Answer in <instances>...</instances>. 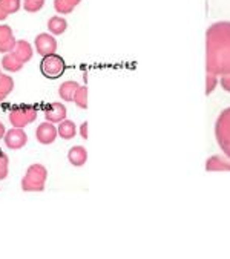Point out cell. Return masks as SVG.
Here are the masks:
<instances>
[{"instance_id": "d6986e66", "label": "cell", "mask_w": 230, "mask_h": 259, "mask_svg": "<svg viewBox=\"0 0 230 259\" xmlns=\"http://www.w3.org/2000/svg\"><path fill=\"white\" fill-rule=\"evenodd\" d=\"M8 164H10L8 155L4 150H0V181L8 177Z\"/></svg>"}, {"instance_id": "7402d4cb", "label": "cell", "mask_w": 230, "mask_h": 259, "mask_svg": "<svg viewBox=\"0 0 230 259\" xmlns=\"http://www.w3.org/2000/svg\"><path fill=\"white\" fill-rule=\"evenodd\" d=\"M8 16H10V14H8V13H7V11L2 8V7H0V22H4V20L8 17Z\"/></svg>"}, {"instance_id": "ffe728a7", "label": "cell", "mask_w": 230, "mask_h": 259, "mask_svg": "<svg viewBox=\"0 0 230 259\" xmlns=\"http://www.w3.org/2000/svg\"><path fill=\"white\" fill-rule=\"evenodd\" d=\"M0 86H2L8 94H11L13 89H14V80H13L10 75L2 74V75H0Z\"/></svg>"}, {"instance_id": "d4e9b609", "label": "cell", "mask_w": 230, "mask_h": 259, "mask_svg": "<svg viewBox=\"0 0 230 259\" xmlns=\"http://www.w3.org/2000/svg\"><path fill=\"white\" fill-rule=\"evenodd\" d=\"M0 75H2V71H0Z\"/></svg>"}, {"instance_id": "7a4b0ae2", "label": "cell", "mask_w": 230, "mask_h": 259, "mask_svg": "<svg viewBox=\"0 0 230 259\" xmlns=\"http://www.w3.org/2000/svg\"><path fill=\"white\" fill-rule=\"evenodd\" d=\"M37 118V108L32 105H17L10 111V123L13 127L23 129Z\"/></svg>"}, {"instance_id": "8fae6325", "label": "cell", "mask_w": 230, "mask_h": 259, "mask_svg": "<svg viewBox=\"0 0 230 259\" xmlns=\"http://www.w3.org/2000/svg\"><path fill=\"white\" fill-rule=\"evenodd\" d=\"M80 89L77 81H65L60 88H59V95L62 100L65 101H74L77 91Z\"/></svg>"}, {"instance_id": "ac0fdd59", "label": "cell", "mask_w": 230, "mask_h": 259, "mask_svg": "<svg viewBox=\"0 0 230 259\" xmlns=\"http://www.w3.org/2000/svg\"><path fill=\"white\" fill-rule=\"evenodd\" d=\"M74 103L80 108V109H86L88 108V89L86 86L85 88H80L75 94V98H74Z\"/></svg>"}, {"instance_id": "8992f818", "label": "cell", "mask_w": 230, "mask_h": 259, "mask_svg": "<svg viewBox=\"0 0 230 259\" xmlns=\"http://www.w3.org/2000/svg\"><path fill=\"white\" fill-rule=\"evenodd\" d=\"M59 135V131L54 126V123L51 121H45L42 124H39L37 131H35V138L40 144H52Z\"/></svg>"}, {"instance_id": "3957f363", "label": "cell", "mask_w": 230, "mask_h": 259, "mask_svg": "<svg viewBox=\"0 0 230 259\" xmlns=\"http://www.w3.org/2000/svg\"><path fill=\"white\" fill-rule=\"evenodd\" d=\"M65 69H66L65 60L60 56H57V54H51V56L43 57V60L40 63L42 74L46 78H49V80H55V78L62 77L63 72H65Z\"/></svg>"}, {"instance_id": "9a60e30c", "label": "cell", "mask_w": 230, "mask_h": 259, "mask_svg": "<svg viewBox=\"0 0 230 259\" xmlns=\"http://www.w3.org/2000/svg\"><path fill=\"white\" fill-rule=\"evenodd\" d=\"M57 131H59V135H60V138H63V140H72V138L75 137V134H77L75 124H74L72 121H69V120H63V121L60 123V126L57 127Z\"/></svg>"}, {"instance_id": "4fadbf2b", "label": "cell", "mask_w": 230, "mask_h": 259, "mask_svg": "<svg viewBox=\"0 0 230 259\" xmlns=\"http://www.w3.org/2000/svg\"><path fill=\"white\" fill-rule=\"evenodd\" d=\"M68 28V23L63 17H59V16H54L48 20V31L52 34V35H60L66 31Z\"/></svg>"}, {"instance_id": "ba28073f", "label": "cell", "mask_w": 230, "mask_h": 259, "mask_svg": "<svg viewBox=\"0 0 230 259\" xmlns=\"http://www.w3.org/2000/svg\"><path fill=\"white\" fill-rule=\"evenodd\" d=\"M45 118L51 123H62L63 120H66V108L62 103H51L45 109Z\"/></svg>"}, {"instance_id": "7c38bea8", "label": "cell", "mask_w": 230, "mask_h": 259, "mask_svg": "<svg viewBox=\"0 0 230 259\" xmlns=\"http://www.w3.org/2000/svg\"><path fill=\"white\" fill-rule=\"evenodd\" d=\"M0 66H2V68H4L5 71H8V72H19V71L23 68V63H22L13 53H8V54L4 56Z\"/></svg>"}, {"instance_id": "277c9868", "label": "cell", "mask_w": 230, "mask_h": 259, "mask_svg": "<svg viewBox=\"0 0 230 259\" xmlns=\"http://www.w3.org/2000/svg\"><path fill=\"white\" fill-rule=\"evenodd\" d=\"M4 141H5V146L11 150H19L22 147L26 146L28 143V135L23 129H19V127H14V129H10L7 131L5 137H4Z\"/></svg>"}, {"instance_id": "44dd1931", "label": "cell", "mask_w": 230, "mask_h": 259, "mask_svg": "<svg viewBox=\"0 0 230 259\" xmlns=\"http://www.w3.org/2000/svg\"><path fill=\"white\" fill-rule=\"evenodd\" d=\"M80 135H82L85 140H88V123H86V121L80 126Z\"/></svg>"}, {"instance_id": "cb8c5ba5", "label": "cell", "mask_w": 230, "mask_h": 259, "mask_svg": "<svg viewBox=\"0 0 230 259\" xmlns=\"http://www.w3.org/2000/svg\"><path fill=\"white\" fill-rule=\"evenodd\" d=\"M5 134H7V129H5V124L0 121V140H4V137H5Z\"/></svg>"}, {"instance_id": "e0dca14e", "label": "cell", "mask_w": 230, "mask_h": 259, "mask_svg": "<svg viewBox=\"0 0 230 259\" xmlns=\"http://www.w3.org/2000/svg\"><path fill=\"white\" fill-rule=\"evenodd\" d=\"M22 7L26 13H39L45 7V0H23Z\"/></svg>"}, {"instance_id": "603a6c76", "label": "cell", "mask_w": 230, "mask_h": 259, "mask_svg": "<svg viewBox=\"0 0 230 259\" xmlns=\"http://www.w3.org/2000/svg\"><path fill=\"white\" fill-rule=\"evenodd\" d=\"M8 95H10V94H8V92H7V91L2 88V86H0V101H4V100L8 97Z\"/></svg>"}, {"instance_id": "9c48e42d", "label": "cell", "mask_w": 230, "mask_h": 259, "mask_svg": "<svg viewBox=\"0 0 230 259\" xmlns=\"http://www.w3.org/2000/svg\"><path fill=\"white\" fill-rule=\"evenodd\" d=\"M13 54L25 65V63H28L32 59L34 51H32V46H31L29 41H26V40H17L16 48L13 51Z\"/></svg>"}, {"instance_id": "5b68a950", "label": "cell", "mask_w": 230, "mask_h": 259, "mask_svg": "<svg viewBox=\"0 0 230 259\" xmlns=\"http://www.w3.org/2000/svg\"><path fill=\"white\" fill-rule=\"evenodd\" d=\"M35 51L42 56V57H46V56H51V54H55V49H57V41L55 38L51 35V34H46V32H42L35 37Z\"/></svg>"}, {"instance_id": "52a82bcc", "label": "cell", "mask_w": 230, "mask_h": 259, "mask_svg": "<svg viewBox=\"0 0 230 259\" xmlns=\"http://www.w3.org/2000/svg\"><path fill=\"white\" fill-rule=\"evenodd\" d=\"M16 37L8 25H0V54H8L13 53L16 48Z\"/></svg>"}, {"instance_id": "6da1fadb", "label": "cell", "mask_w": 230, "mask_h": 259, "mask_svg": "<svg viewBox=\"0 0 230 259\" xmlns=\"http://www.w3.org/2000/svg\"><path fill=\"white\" fill-rule=\"evenodd\" d=\"M48 178V170L42 164H31L22 180V190L25 192H42Z\"/></svg>"}, {"instance_id": "30bf717a", "label": "cell", "mask_w": 230, "mask_h": 259, "mask_svg": "<svg viewBox=\"0 0 230 259\" xmlns=\"http://www.w3.org/2000/svg\"><path fill=\"white\" fill-rule=\"evenodd\" d=\"M68 160H69V163L72 166H77V167L83 166L86 163V160H88V152H86V149L82 147V146H74L68 152Z\"/></svg>"}, {"instance_id": "5bb4252c", "label": "cell", "mask_w": 230, "mask_h": 259, "mask_svg": "<svg viewBox=\"0 0 230 259\" xmlns=\"http://www.w3.org/2000/svg\"><path fill=\"white\" fill-rule=\"evenodd\" d=\"M80 4V0H54V10L59 14H69Z\"/></svg>"}, {"instance_id": "2e32d148", "label": "cell", "mask_w": 230, "mask_h": 259, "mask_svg": "<svg viewBox=\"0 0 230 259\" xmlns=\"http://www.w3.org/2000/svg\"><path fill=\"white\" fill-rule=\"evenodd\" d=\"M0 7L8 14H16L22 8V0H0Z\"/></svg>"}]
</instances>
